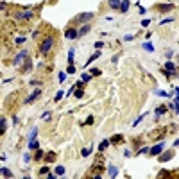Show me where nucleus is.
<instances>
[{"mask_svg": "<svg viewBox=\"0 0 179 179\" xmlns=\"http://www.w3.org/2000/svg\"><path fill=\"white\" fill-rule=\"evenodd\" d=\"M47 172H49V167H43V168H39V172H38V174L45 175V174H47Z\"/></svg>", "mask_w": 179, "mask_h": 179, "instance_id": "obj_36", "label": "nucleus"}, {"mask_svg": "<svg viewBox=\"0 0 179 179\" xmlns=\"http://www.w3.org/2000/svg\"><path fill=\"white\" fill-rule=\"evenodd\" d=\"M29 149H32V150H38V149H39V143H38V140L31 138V140H29Z\"/></svg>", "mask_w": 179, "mask_h": 179, "instance_id": "obj_21", "label": "nucleus"}, {"mask_svg": "<svg viewBox=\"0 0 179 179\" xmlns=\"http://www.w3.org/2000/svg\"><path fill=\"white\" fill-rule=\"evenodd\" d=\"M93 16H95L93 13H82V14H77V16L74 18L72 24H82V25H84V24H88L90 20H93Z\"/></svg>", "mask_w": 179, "mask_h": 179, "instance_id": "obj_6", "label": "nucleus"}, {"mask_svg": "<svg viewBox=\"0 0 179 179\" xmlns=\"http://www.w3.org/2000/svg\"><path fill=\"white\" fill-rule=\"evenodd\" d=\"M172 158H174V150H172V149H170V150H165V152H161V154H160V158H158V160H160V161H161V163H165V161H170V160H172Z\"/></svg>", "mask_w": 179, "mask_h": 179, "instance_id": "obj_11", "label": "nucleus"}, {"mask_svg": "<svg viewBox=\"0 0 179 179\" xmlns=\"http://www.w3.org/2000/svg\"><path fill=\"white\" fill-rule=\"evenodd\" d=\"M92 150H93V147H88V149H84V150H82V156L86 158V156H90V154H92Z\"/></svg>", "mask_w": 179, "mask_h": 179, "instance_id": "obj_29", "label": "nucleus"}, {"mask_svg": "<svg viewBox=\"0 0 179 179\" xmlns=\"http://www.w3.org/2000/svg\"><path fill=\"white\" fill-rule=\"evenodd\" d=\"M24 160H25V163H29V161H31V156H29V154H25V156H24Z\"/></svg>", "mask_w": 179, "mask_h": 179, "instance_id": "obj_46", "label": "nucleus"}, {"mask_svg": "<svg viewBox=\"0 0 179 179\" xmlns=\"http://www.w3.org/2000/svg\"><path fill=\"white\" fill-rule=\"evenodd\" d=\"M29 57H27V50H20L18 54H16V57L13 59V64L14 66H20L21 63H24V61H27Z\"/></svg>", "mask_w": 179, "mask_h": 179, "instance_id": "obj_8", "label": "nucleus"}, {"mask_svg": "<svg viewBox=\"0 0 179 179\" xmlns=\"http://www.w3.org/2000/svg\"><path fill=\"white\" fill-rule=\"evenodd\" d=\"M50 115H52V113H50V111H45V113L41 115V118H43V120H47V118H49Z\"/></svg>", "mask_w": 179, "mask_h": 179, "instance_id": "obj_37", "label": "nucleus"}, {"mask_svg": "<svg viewBox=\"0 0 179 179\" xmlns=\"http://www.w3.org/2000/svg\"><path fill=\"white\" fill-rule=\"evenodd\" d=\"M74 93H75V97H77V99H81V97L84 95V92H82V88H75V92H74Z\"/></svg>", "mask_w": 179, "mask_h": 179, "instance_id": "obj_27", "label": "nucleus"}, {"mask_svg": "<svg viewBox=\"0 0 179 179\" xmlns=\"http://www.w3.org/2000/svg\"><path fill=\"white\" fill-rule=\"evenodd\" d=\"M107 170H109V175H111V177H115V175H117V168H115V167H109Z\"/></svg>", "mask_w": 179, "mask_h": 179, "instance_id": "obj_30", "label": "nucleus"}, {"mask_svg": "<svg viewBox=\"0 0 179 179\" xmlns=\"http://www.w3.org/2000/svg\"><path fill=\"white\" fill-rule=\"evenodd\" d=\"M174 170H161L160 174H158V177L161 179V177H179V170H175V174H172Z\"/></svg>", "mask_w": 179, "mask_h": 179, "instance_id": "obj_12", "label": "nucleus"}, {"mask_svg": "<svg viewBox=\"0 0 179 179\" xmlns=\"http://www.w3.org/2000/svg\"><path fill=\"white\" fill-rule=\"evenodd\" d=\"M0 125H2L0 132H2V134H6V131H7V125H6V117H2V120H0Z\"/></svg>", "mask_w": 179, "mask_h": 179, "instance_id": "obj_23", "label": "nucleus"}, {"mask_svg": "<svg viewBox=\"0 0 179 179\" xmlns=\"http://www.w3.org/2000/svg\"><path fill=\"white\" fill-rule=\"evenodd\" d=\"M43 160L47 161V163H54V161H56V152H47Z\"/></svg>", "mask_w": 179, "mask_h": 179, "instance_id": "obj_18", "label": "nucleus"}, {"mask_svg": "<svg viewBox=\"0 0 179 179\" xmlns=\"http://www.w3.org/2000/svg\"><path fill=\"white\" fill-rule=\"evenodd\" d=\"M88 124H93V117H88V120H86L82 125H88Z\"/></svg>", "mask_w": 179, "mask_h": 179, "instance_id": "obj_42", "label": "nucleus"}, {"mask_svg": "<svg viewBox=\"0 0 179 179\" xmlns=\"http://www.w3.org/2000/svg\"><path fill=\"white\" fill-rule=\"evenodd\" d=\"M175 93H177V97H179V88H175Z\"/></svg>", "mask_w": 179, "mask_h": 179, "instance_id": "obj_48", "label": "nucleus"}, {"mask_svg": "<svg viewBox=\"0 0 179 179\" xmlns=\"http://www.w3.org/2000/svg\"><path fill=\"white\" fill-rule=\"evenodd\" d=\"M143 118H145V115H142V117H138V118H136V120H134V125H136V124H140V122H142V120H143Z\"/></svg>", "mask_w": 179, "mask_h": 179, "instance_id": "obj_43", "label": "nucleus"}, {"mask_svg": "<svg viewBox=\"0 0 179 179\" xmlns=\"http://www.w3.org/2000/svg\"><path fill=\"white\" fill-rule=\"evenodd\" d=\"M127 9H129V0H122V4H120V9H118V11H120L122 14H125Z\"/></svg>", "mask_w": 179, "mask_h": 179, "instance_id": "obj_20", "label": "nucleus"}, {"mask_svg": "<svg viewBox=\"0 0 179 179\" xmlns=\"http://www.w3.org/2000/svg\"><path fill=\"white\" fill-rule=\"evenodd\" d=\"M90 31H92V25H90V24H84L81 29H79V38H82L84 34H88Z\"/></svg>", "mask_w": 179, "mask_h": 179, "instance_id": "obj_16", "label": "nucleus"}, {"mask_svg": "<svg viewBox=\"0 0 179 179\" xmlns=\"http://www.w3.org/2000/svg\"><path fill=\"white\" fill-rule=\"evenodd\" d=\"M56 45H57V36L56 32L50 29V31H45L43 38L38 41V52L43 56V57H49L52 54V50L56 49Z\"/></svg>", "mask_w": 179, "mask_h": 179, "instance_id": "obj_1", "label": "nucleus"}, {"mask_svg": "<svg viewBox=\"0 0 179 179\" xmlns=\"http://www.w3.org/2000/svg\"><path fill=\"white\" fill-rule=\"evenodd\" d=\"M64 172H66V168H64V167H57V168H56V175H63Z\"/></svg>", "mask_w": 179, "mask_h": 179, "instance_id": "obj_28", "label": "nucleus"}, {"mask_svg": "<svg viewBox=\"0 0 179 179\" xmlns=\"http://www.w3.org/2000/svg\"><path fill=\"white\" fill-rule=\"evenodd\" d=\"M120 4H122V0H109L107 2V6L111 9H120Z\"/></svg>", "mask_w": 179, "mask_h": 179, "instance_id": "obj_19", "label": "nucleus"}, {"mask_svg": "<svg viewBox=\"0 0 179 179\" xmlns=\"http://www.w3.org/2000/svg\"><path fill=\"white\" fill-rule=\"evenodd\" d=\"M43 156H45V152L38 149V150H36V154H34V160H36V161H41V160H43Z\"/></svg>", "mask_w": 179, "mask_h": 179, "instance_id": "obj_22", "label": "nucleus"}, {"mask_svg": "<svg viewBox=\"0 0 179 179\" xmlns=\"http://www.w3.org/2000/svg\"><path fill=\"white\" fill-rule=\"evenodd\" d=\"M66 72H68V74H75V66H74V64H68V68H66Z\"/></svg>", "mask_w": 179, "mask_h": 179, "instance_id": "obj_33", "label": "nucleus"}, {"mask_svg": "<svg viewBox=\"0 0 179 179\" xmlns=\"http://www.w3.org/2000/svg\"><path fill=\"white\" fill-rule=\"evenodd\" d=\"M154 9L158 11V13H161V14H165V13H170L174 9V4H156Z\"/></svg>", "mask_w": 179, "mask_h": 179, "instance_id": "obj_9", "label": "nucleus"}, {"mask_svg": "<svg viewBox=\"0 0 179 179\" xmlns=\"http://www.w3.org/2000/svg\"><path fill=\"white\" fill-rule=\"evenodd\" d=\"M174 147H179V138H177V140L174 142Z\"/></svg>", "mask_w": 179, "mask_h": 179, "instance_id": "obj_47", "label": "nucleus"}, {"mask_svg": "<svg viewBox=\"0 0 179 179\" xmlns=\"http://www.w3.org/2000/svg\"><path fill=\"white\" fill-rule=\"evenodd\" d=\"M163 149H165V143H163V142H158L154 147H150L149 154H150V156H160V154L163 152Z\"/></svg>", "mask_w": 179, "mask_h": 179, "instance_id": "obj_10", "label": "nucleus"}, {"mask_svg": "<svg viewBox=\"0 0 179 179\" xmlns=\"http://www.w3.org/2000/svg\"><path fill=\"white\" fill-rule=\"evenodd\" d=\"M177 59H179V54H177Z\"/></svg>", "mask_w": 179, "mask_h": 179, "instance_id": "obj_49", "label": "nucleus"}, {"mask_svg": "<svg viewBox=\"0 0 179 179\" xmlns=\"http://www.w3.org/2000/svg\"><path fill=\"white\" fill-rule=\"evenodd\" d=\"M149 25H150V20H143L142 21V27H149Z\"/></svg>", "mask_w": 179, "mask_h": 179, "instance_id": "obj_41", "label": "nucleus"}, {"mask_svg": "<svg viewBox=\"0 0 179 179\" xmlns=\"http://www.w3.org/2000/svg\"><path fill=\"white\" fill-rule=\"evenodd\" d=\"M109 142L113 145H120V143H124V136H122V134H113V136L109 138Z\"/></svg>", "mask_w": 179, "mask_h": 179, "instance_id": "obj_14", "label": "nucleus"}, {"mask_svg": "<svg viewBox=\"0 0 179 179\" xmlns=\"http://www.w3.org/2000/svg\"><path fill=\"white\" fill-rule=\"evenodd\" d=\"M167 106L165 104H161V106H158V107H156V111H154V113H156V117H161V115H165L167 113Z\"/></svg>", "mask_w": 179, "mask_h": 179, "instance_id": "obj_17", "label": "nucleus"}, {"mask_svg": "<svg viewBox=\"0 0 179 179\" xmlns=\"http://www.w3.org/2000/svg\"><path fill=\"white\" fill-rule=\"evenodd\" d=\"M13 18L16 20V24H29L36 18V13L34 11H29V9H20L13 14Z\"/></svg>", "mask_w": 179, "mask_h": 179, "instance_id": "obj_2", "label": "nucleus"}, {"mask_svg": "<svg viewBox=\"0 0 179 179\" xmlns=\"http://www.w3.org/2000/svg\"><path fill=\"white\" fill-rule=\"evenodd\" d=\"M64 38L66 39H77L79 38V29H75L74 24H70L68 27L64 29Z\"/></svg>", "mask_w": 179, "mask_h": 179, "instance_id": "obj_7", "label": "nucleus"}, {"mask_svg": "<svg viewBox=\"0 0 179 179\" xmlns=\"http://www.w3.org/2000/svg\"><path fill=\"white\" fill-rule=\"evenodd\" d=\"M21 43H25V38H24V36H21V38H16L14 45H21Z\"/></svg>", "mask_w": 179, "mask_h": 179, "instance_id": "obj_34", "label": "nucleus"}, {"mask_svg": "<svg viewBox=\"0 0 179 179\" xmlns=\"http://www.w3.org/2000/svg\"><path fill=\"white\" fill-rule=\"evenodd\" d=\"M31 70H32V59L29 57V59L25 61V64H24V66H21V74H29Z\"/></svg>", "mask_w": 179, "mask_h": 179, "instance_id": "obj_15", "label": "nucleus"}, {"mask_svg": "<svg viewBox=\"0 0 179 179\" xmlns=\"http://www.w3.org/2000/svg\"><path fill=\"white\" fill-rule=\"evenodd\" d=\"M140 143H142V138H140V136H138V138H132V145H134V147H138Z\"/></svg>", "mask_w": 179, "mask_h": 179, "instance_id": "obj_32", "label": "nucleus"}, {"mask_svg": "<svg viewBox=\"0 0 179 179\" xmlns=\"http://www.w3.org/2000/svg\"><path fill=\"white\" fill-rule=\"evenodd\" d=\"M2 175H4V177H13V172H11L9 168L4 167V168H2Z\"/></svg>", "mask_w": 179, "mask_h": 179, "instance_id": "obj_26", "label": "nucleus"}, {"mask_svg": "<svg viewBox=\"0 0 179 179\" xmlns=\"http://www.w3.org/2000/svg\"><path fill=\"white\" fill-rule=\"evenodd\" d=\"M64 77H66V75H64V74L61 72V74H59V82H63V81H64Z\"/></svg>", "mask_w": 179, "mask_h": 179, "instance_id": "obj_45", "label": "nucleus"}, {"mask_svg": "<svg viewBox=\"0 0 179 179\" xmlns=\"http://www.w3.org/2000/svg\"><path fill=\"white\" fill-rule=\"evenodd\" d=\"M143 49H145V50H149V52H152V50H154V47H152L150 43H143Z\"/></svg>", "mask_w": 179, "mask_h": 179, "instance_id": "obj_31", "label": "nucleus"}, {"mask_svg": "<svg viewBox=\"0 0 179 179\" xmlns=\"http://www.w3.org/2000/svg\"><path fill=\"white\" fill-rule=\"evenodd\" d=\"M145 152H149V149H147V147H142V149H140L136 154H145Z\"/></svg>", "mask_w": 179, "mask_h": 179, "instance_id": "obj_40", "label": "nucleus"}, {"mask_svg": "<svg viewBox=\"0 0 179 179\" xmlns=\"http://www.w3.org/2000/svg\"><path fill=\"white\" fill-rule=\"evenodd\" d=\"M63 99V92H57V95H56V100H61Z\"/></svg>", "mask_w": 179, "mask_h": 179, "instance_id": "obj_44", "label": "nucleus"}, {"mask_svg": "<svg viewBox=\"0 0 179 179\" xmlns=\"http://www.w3.org/2000/svg\"><path fill=\"white\" fill-rule=\"evenodd\" d=\"M102 47H104V41H97V43H95V49H97V50H100Z\"/></svg>", "mask_w": 179, "mask_h": 179, "instance_id": "obj_35", "label": "nucleus"}, {"mask_svg": "<svg viewBox=\"0 0 179 179\" xmlns=\"http://www.w3.org/2000/svg\"><path fill=\"white\" fill-rule=\"evenodd\" d=\"M102 172H106V165H104V156H102V152H99L97 154V158H95V163L90 167V175H100Z\"/></svg>", "mask_w": 179, "mask_h": 179, "instance_id": "obj_3", "label": "nucleus"}, {"mask_svg": "<svg viewBox=\"0 0 179 179\" xmlns=\"http://www.w3.org/2000/svg\"><path fill=\"white\" fill-rule=\"evenodd\" d=\"M161 72H163V75H165V77H168V79H172V77L179 75V74H177V66H175L172 61H167V63L163 64Z\"/></svg>", "mask_w": 179, "mask_h": 179, "instance_id": "obj_5", "label": "nucleus"}, {"mask_svg": "<svg viewBox=\"0 0 179 179\" xmlns=\"http://www.w3.org/2000/svg\"><path fill=\"white\" fill-rule=\"evenodd\" d=\"M168 132H170V129H167V127H158V129H154V131L149 132V138H150L152 142H161Z\"/></svg>", "mask_w": 179, "mask_h": 179, "instance_id": "obj_4", "label": "nucleus"}, {"mask_svg": "<svg viewBox=\"0 0 179 179\" xmlns=\"http://www.w3.org/2000/svg\"><path fill=\"white\" fill-rule=\"evenodd\" d=\"M102 74V70H99V68H92V70H90V75H92V77H99Z\"/></svg>", "mask_w": 179, "mask_h": 179, "instance_id": "obj_24", "label": "nucleus"}, {"mask_svg": "<svg viewBox=\"0 0 179 179\" xmlns=\"http://www.w3.org/2000/svg\"><path fill=\"white\" fill-rule=\"evenodd\" d=\"M90 77H92L90 74H82V82H88V81H90Z\"/></svg>", "mask_w": 179, "mask_h": 179, "instance_id": "obj_38", "label": "nucleus"}, {"mask_svg": "<svg viewBox=\"0 0 179 179\" xmlns=\"http://www.w3.org/2000/svg\"><path fill=\"white\" fill-rule=\"evenodd\" d=\"M39 93H41V90H34V92H32V93H31V95H29V97L24 100V102H25V104H31V102H34V99H38V97H39Z\"/></svg>", "mask_w": 179, "mask_h": 179, "instance_id": "obj_13", "label": "nucleus"}, {"mask_svg": "<svg viewBox=\"0 0 179 179\" xmlns=\"http://www.w3.org/2000/svg\"><path fill=\"white\" fill-rule=\"evenodd\" d=\"M168 21H172V18H163V20L160 21V25H165V24H168Z\"/></svg>", "mask_w": 179, "mask_h": 179, "instance_id": "obj_39", "label": "nucleus"}, {"mask_svg": "<svg viewBox=\"0 0 179 179\" xmlns=\"http://www.w3.org/2000/svg\"><path fill=\"white\" fill-rule=\"evenodd\" d=\"M109 143H111V142H109V140H104V142H102V143H100V145H99V152H102V150H104V149H106V147H107V145H109Z\"/></svg>", "mask_w": 179, "mask_h": 179, "instance_id": "obj_25", "label": "nucleus"}]
</instances>
